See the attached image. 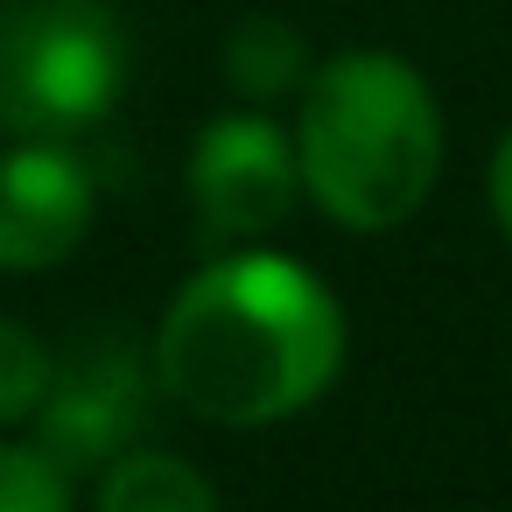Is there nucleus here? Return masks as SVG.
Segmentation results:
<instances>
[{
    "mask_svg": "<svg viewBox=\"0 0 512 512\" xmlns=\"http://www.w3.org/2000/svg\"><path fill=\"white\" fill-rule=\"evenodd\" d=\"M491 211H498V232L512 239V134H505L498 155H491Z\"/></svg>",
    "mask_w": 512,
    "mask_h": 512,
    "instance_id": "9b49d317",
    "label": "nucleus"
},
{
    "mask_svg": "<svg viewBox=\"0 0 512 512\" xmlns=\"http://www.w3.org/2000/svg\"><path fill=\"white\" fill-rule=\"evenodd\" d=\"M295 162L309 197L351 232H393L421 211L442 169V113L414 64L351 50L302 85Z\"/></svg>",
    "mask_w": 512,
    "mask_h": 512,
    "instance_id": "f03ea898",
    "label": "nucleus"
},
{
    "mask_svg": "<svg viewBox=\"0 0 512 512\" xmlns=\"http://www.w3.org/2000/svg\"><path fill=\"white\" fill-rule=\"evenodd\" d=\"M127 43L106 0H8L0 8V127L64 141L113 113Z\"/></svg>",
    "mask_w": 512,
    "mask_h": 512,
    "instance_id": "7ed1b4c3",
    "label": "nucleus"
},
{
    "mask_svg": "<svg viewBox=\"0 0 512 512\" xmlns=\"http://www.w3.org/2000/svg\"><path fill=\"white\" fill-rule=\"evenodd\" d=\"M92 225V176L57 141H22L0 155V267L36 274L78 253Z\"/></svg>",
    "mask_w": 512,
    "mask_h": 512,
    "instance_id": "423d86ee",
    "label": "nucleus"
},
{
    "mask_svg": "<svg viewBox=\"0 0 512 512\" xmlns=\"http://www.w3.org/2000/svg\"><path fill=\"white\" fill-rule=\"evenodd\" d=\"M225 78L246 99H281L309 85V43L281 22V15H246L225 36Z\"/></svg>",
    "mask_w": 512,
    "mask_h": 512,
    "instance_id": "6e6552de",
    "label": "nucleus"
},
{
    "mask_svg": "<svg viewBox=\"0 0 512 512\" xmlns=\"http://www.w3.org/2000/svg\"><path fill=\"white\" fill-rule=\"evenodd\" d=\"M99 512H218V491L169 449H127L99 477Z\"/></svg>",
    "mask_w": 512,
    "mask_h": 512,
    "instance_id": "0eeeda50",
    "label": "nucleus"
},
{
    "mask_svg": "<svg viewBox=\"0 0 512 512\" xmlns=\"http://www.w3.org/2000/svg\"><path fill=\"white\" fill-rule=\"evenodd\" d=\"M148 393H155V379L141 372V358L127 344H85L71 365H50V386L29 414L36 449H50L71 477L106 470L148 428Z\"/></svg>",
    "mask_w": 512,
    "mask_h": 512,
    "instance_id": "39448f33",
    "label": "nucleus"
},
{
    "mask_svg": "<svg viewBox=\"0 0 512 512\" xmlns=\"http://www.w3.org/2000/svg\"><path fill=\"white\" fill-rule=\"evenodd\" d=\"M344 365L337 295L288 253H225L190 274L155 330V386L218 428L302 414Z\"/></svg>",
    "mask_w": 512,
    "mask_h": 512,
    "instance_id": "f257e3e1",
    "label": "nucleus"
},
{
    "mask_svg": "<svg viewBox=\"0 0 512 512\" xmlns=\"http://www.w3.org/2000/svg\"><path fill=\"white\" fill-rule=\"evenodd\" d=\"M302 162L295 141L260 113H225L190 148V197L211 239H260L295 211Z\"/></svg>",
    "mask_w": 512,
    "mask_h": 512,
    "instance_id": "20e7f679",
    "label": "nucleus"
},
{
    "mask_svg": "<svg viewBox=\"0 0 512 512\" xmlns=\"http://www.w3.org/2000/svg\"><path fill=\"white\" fill-rule=\"evenodd\" d=\"M43 386H50V351H43V337L0 316V428H8V421H29L36 400H43Z\"/></svg>",
    "mask_w": 512,
    "mask_h": 512,
    "instance_id": "9d476101",
    "label": "nucleus"
},
{
    "mask_svg": "<svg viewBox=\"0 0 512 512\" xmlns=\"http://www.w3.org/2000/svg\"><path fill=\"white\" fill-rule=\"evenodd\" d=\"M0 512H71V470L36 442H0Z\"/></svg>",
    "mask_w": 512,
    "mask_h": 512,
    "instance_id": "1a4fd4ad",
    "label": "nucleus"
}]
</instances>
